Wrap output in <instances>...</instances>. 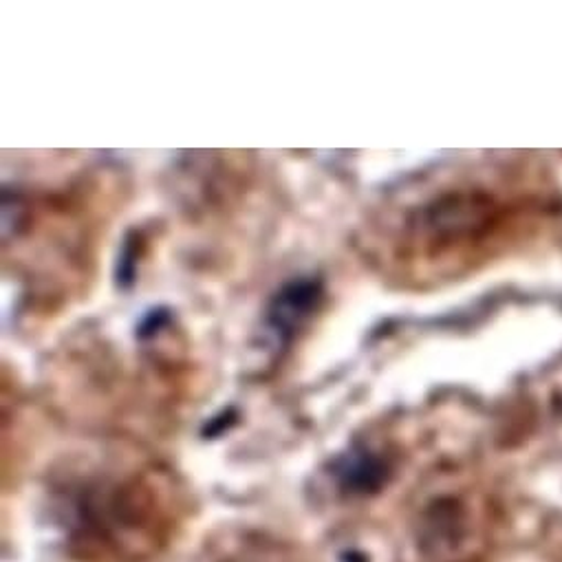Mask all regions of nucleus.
I'll list each match as a JSON object with an SVG mask.
<instances>
[{
	"instance_id": "nucleus-1",
	"label": "nucleus",
	"mask_w": 562,
	"mask_h": 562,
	"mask_svg": "<svg viewBox=\"0 0 562 562\" xmlns=\"http://www.w3.org/2000/svg\"><path fill=\"white\" fill-rule=\"evenodd\" d=\"M321 296V285L316 280H299L280 292L269 312V325L276 334H292L299 323L310 314Z\"/></svg>"
},
{
	"instance_id": "nucleus-2",
	"label": "nucleus",
	"mask_w": 562,
	"mask_h": 562,
	"mask_svg": "<svg viewBox=\"0 0 562 562\" xmlns=\"http://www.w3.org/2000/svg\"><path fill=\"white\" fill-rule=\"evenodd\" d=\"M345 476V483L358 487V490H367V487H375L382 479V465L364 454H358L351 459V463L347 461V465L340 472Z\"/></svg>"
}]
</instances>
